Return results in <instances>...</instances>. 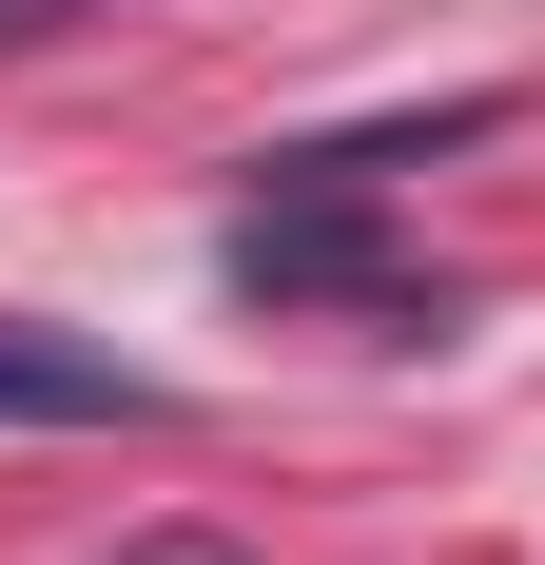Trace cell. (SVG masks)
Segmentation results:
<instances>
[{
    "label": "cell",
    "instance_id": "obj_1",
    "mask_svg": "<svg viewBox=\"0 0 545 565\" xmlns=\"http://www.w3.org/2000/svg\"><path fill=\"white\" fill-rule=\"evenodd\" d=\"M234 292H272V312H409V274L371 234V175H292L272 157V195L234 215Z\"/></svg>",
    "mask_w": 545,
    "mask_h": 565
},
{
    "label": "cell",
    "instance_id": "obj_2",
    "mask_svg": "<svg viewBox=\"0 0 545 565\" xmlns=\"http://www.w3.org/2000/svg\"><path fill=\"white\" fill-rule=\"evenodd\" d=\"M0 429H175V391L137 371V351H98V332L0 312Z\"/></svg>",
    "mask_w": 545,
    "mask_h": 565
},
{
    "label": "cell",
    "instance_id": "obj_3",
    "mask_svg": "<svg viewBox=\"0 0 545 565\" xmlns=\"http://www.w3.org/2000/svg\"><path fill=\"white\" fill-rule=\"evenodd\" d=\"M58 20H117V0H0V58H40Z\"/></svg>",
    "mask_w": 545,
    "mask_h": 565
},
{
    "label": "cell",
    "instance_id": "obj_4",
    "mask_svg": "<svg viewBox=\"0 0 545 565\" xmlns=\"http://www.w3.org/2000/svg\"><path fill=\"white\" fill-rule=\"evenodd\" d=\"M117 565H254V546H215V526H157V546H117Z\"/></svg>",
    "mask_w": 545,
    "mask_h": 565
}]
</instances>
